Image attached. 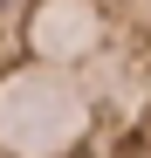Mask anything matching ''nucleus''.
I'll return each instance as SVG.
<instances>
[{
	"instance_id": "nucleus-1",
	"label": "nucleus",
	"mask_w": 151,
	"mask_h": 158,
	"mask_svg": "<svg viewBox=\"0 0 151 158\" xmlns=\"http://www.w3.org/2000/svg\"><path fill=\"white\" fill-rule=\"evenodd\" d=\"M0 158H151V0H0Z\"/></svg>"
}]
</instances>
